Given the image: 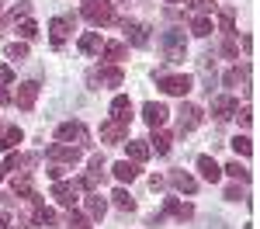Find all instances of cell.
<instances>
[{
	"mask_svg": "<svg viewBox=\"0 0 260 229\" xmlns=\"http://www.w3.org/2000/svg\"><path fill=\"white\" fill-rule=\"evenodd\" d=\"M156 83H160L163 94H174V97H184V94L194 87V80H191L187 73H160V77H156Z\"/></svg>",
	"mask_w": 260,
	"mask_h": 229,
	"instance_id": "cell-1",
	"label": "cell"
},
{
	"mask_svg": "<svg viewBox=\"0 0 260 229\" xmlns=\"http://www.w3.org/2000/svg\"><path fill=\"white\" fill-rule=\"evenodd\" d=\"M149 28L146 24H139V21H125V39L132 42V45H146L149 42V35H146Z\"/></svg>",
	"mask_w": 260,
	"mask_h": 229,
	"instance_id": "cell-11",
	"label": "cell"
},
{
	"mask_svg": "<svg viewBox=\"0 0 260 229\" xmlns=\"http://www.w3.org/2000/svg\"><path fill=\"white\" fill-rule=\"evenodd\" d=\"M35 97H39V83L24 80L18 87V108H21V111H31V108H35Z\"/></svg>",
	"mask_w": 260,
	"mask_h": 229,
	"instance_id": "cell-10",
	"label": "cell"
},
{
	"mask_svg": "<svg viewBox=\"0 0 260 229\" xmlns=\"http://www.w3.org/2000/svg\"><path fill=\"white\" fill-rule=\"evenodd\" d=\"M0 104H11V94H7L4 87H0Z\"/></svg>",
	"mask_w": 260,
	"mask_h": 229,
	"instance_id": "cell-42",
	"label": "cell"
},
{
	"mask_svg": "<svg viewBox=\"0 0 260 229\" xmlns=\"http://www.w3.org/2000/svg\"><path fill=\"white\" fill-rule=\"evenodd\" d=\"M0 177H4V167H0Z\"/></svg>",
	"mask_w": 260,
	"mask_h": 229,
	"instance_id": "cell-45",
	"label": "cell"
},
{
	"mask_svg": "<svg viewBox=\"0 0 260 229\" xmlns=\"http://www.w3.org/2000/svg\"><path fill=\"white\" fill-rule=\"evenodd\" d=\"M21 139H24V136H21V128L11 125V128H4V136H0V149H14Z\"/></svg>",
	"mask_w": 260,
	"mask_h": 229,
	"instance_id": "cell-25",
	"label": "cell"
},
{
	"mask_svg": "<svg viewBox=\"0 0 260 229\" xmlns=\"http://www.w3.org/2000/svg\"><path fill=\"white\" fill-rule=\"evenodd\" d=\"M187 7L198 11V14H205V11H212V0H187Z\"/></svg>",
	"mask_w": 260,
	"mask_h": 229,
	"instance_id": "cell-38",
	"label": "cell"
},
{
	"mask_svg": "<svg viewBox=\"0 0 260 229\" xmlns=\"http://www.w3.org/2000/svg\"><path fill=\"white\" fill-rule=\"evenodd\" d=\"M111 198H115V205H118V208H125V212H132V208H136V198H132V194H128L125 187H118V191H115Z\"/></svg>",
	"mask_w": 260,
	"mask_h": 229,
	"instance_id": "cell-30",
	"label": "cell"
},
{
	"mask_svg": "<svg viewBox=\"0 0 260 229\" xmlns=\"http://www.w3.org/2000/svg\"><path fill=\"white\" fill-rule=\"evenodd\" d=\"M7 56H11L14 62L28 59V45H24V42H11V45H7Z\"/></svg>",
	"mask_w": 260,
	"mask_h": 229,
	"instance_id": "cell-31",
	"label": "cell"
},
{
	"mask_svg": "<svg viewBox=\"0 0 260 229\" xmlns=\"http://www.w3.org/2000/svg\"><path fill=\"white\" fill-rule=\"evenodd\" d=\"M121 80H125V73H121L118 66H104V70H101V83H108V87H118Z\"/></svg>",
	"mask_w": 260,
	"mask_h": 229,
	"instance_id": "cell-26",
	"label": "cell"
},
{
	"mask_svg": "<svg viewBox=\"0 0 260 229\" xmlns=\"http://www.w3.org/2000/svg\"><path fill=\"white\" fill-rule=\"evenodd\" d=\"M87 212H90V219H104V212H108V202L101 198V194H87Z\"/></svg>",
	"mask_w": 260,
	"mask_h": 229,
	"instance_id": "cell-21",
	"label": "cell"
},
{
	"mask_svg": "<svg viewBox=\"0 0 260 229\" xmlns=\"http://www.w3.org/2000/svg\"><path fill=\"white\" fill-rule=\"evenodd\" d=\"M56 139L59 143H66V146H87V125L83 122H62L59 128H56Z\"/></svg>",
	"mask_w": 260,
	"mask_h": 229,
	"instance_id": "cell-2",
	"label": "cell"
},
{
	"mask_svg": "<svg viewBox=\"0 0 260 229\" xmlns=\"http://www.w3.org/2000/svg\"><path fill=\"white\" fill-rule=\"evenodd\" d=\"M0 24H4V18H0Z\"/></svg>",
	"mask_w": 260,
	"mask_h": 229,
	"instance_id": "cell-46",
	"label": "cell"
},
{
	"mask_svg": "<svg viewBox=\"0 0 260 229\" xmlns=\"http://www.w3.org/2000/svg\"><path fill=\"white\" fill-rule=\"evenodd\" d=\"M167 212H170V215H174V219H180V222H184V219H191V215H194V208L187 205V202H177V198H167Z\"/></svg>",
	"mask_w": 260,
	"mask_h": 229,
	"instance_id": "cell-19",
	"label": "cell"
},
{
	"mask_svg": "<svg viewBox=\"0 0 260 229\" xmlns=\"http://www.w3.org/2000/svg\"><path fill=\"white\" fill-rule=\"evenodd\" d=\"M170 146H174V136H170V132H160V128H153V146H149V149H156L160 156H167Z\"/></svg>",
	"mask_w": 260,
	"mask_h": 229,
	"instance_id": "cell-20",
	"label": "cell"
},
{
	"mask_svg": "<svg viewBox=\"0 0 260 229\" xmlns=\"http://www.w3.org/2000/svg\"><path fill=\"white\" fill-rule=\"evenodd\" d=\"M125 146H128V156H132V163H142V160H149V143H142V139H125Z\"/></svg>",
	"mask_w": 260,
	"mask_h": 229,
	"instance_id": "cell-17",
	"label": "cell"
},
{
	"mask_svg": "<svg viewBox=\"0 0 260 229\" xmlns=\"http://www.w3.org/2000/svg\"><path fill=\"white\" fill-rule=\"evenodd\" d=\"M111 118H118V122H128V118H132V101H128L125 94H118V97L111 101Z\"/></svg>",
	"mask_w": 260,
	"mask_h": 229,
	"instance_id": "cell-16",
	"label": "cell"
},
{
	"mask_svg": "<svg viewBox=\"0 0 260 229\" xmlns=\"http://www.w3.org/2000/svg\"><path fill=\"white\" fill-rule=\"evenodd\" d=\"M101 35L98 31H87V35H80V52H87V56H94V52H101Z\"/></svg>",
	"mask_w": 260,
	"mask_h": 229,
	"instance_id": "cell-22",
	"label": "cell"
},
{
	"mask_svg": "<svg viewBox=\"0 0 260 229\" xmlns=\"http://www.w3.org/2000/svg\"><path fill=\"white\" fill-rule=\"evenodd\" d=\"M219 24H222V31H225V35H236V31H233V11H229V7L219 14Z\"/></svg>",
	"mask_w": 260,
	"mask_h": 229,
	"instance_id": "cell-34",
	"label": "cell"
},
{
	"mask_svg": "<svg viewBox=\"0 0 260 229\" xmlns=\"http://www.w3.org/2000/svg\"><path fill=\"white\" fill-rule=\"evenodd\" d=\"M28 11H31V4H28V0H21V4H18V7H14V11H11V18H14V21H24V18H28Z\"/></svg>",
	"mask_w": 260,
	"mask_h": 229,
	"instance_id": "cell-37",
	"label": "cell"
},
{
	"mask_svg": "<svg viewBox=\"0 0 260 229\" xmlns=\"http://www.w3.org/2000/svg\"><path fill=\"white\" fill-rule=\"evenodd\" d=\"M163 45H167V59L180 62L184 59V49H187V39H184V31L170 28V31H163Z\"/></svg>",
	"mask_w": 260,
	"mask_h": 229,
	"instance_id": "cell-4",
	"label": "cell"
},
{
	"mask_svg": "<svg viewBox=\"0 0 260 229\" xmlns=\"http://www.w3.org/2000/svg\"><path fill=\"white\" fill-rule=\"evenodd\" d=\"M198 170H201V177H205V181H212V184L222 177V167L215 163L212 156H198Z\"/></svg>",
	"mask_w": 260,
	"mask_h": 229,
	"instance_id": "cell-15",
	"label": "cell"
},
{
	"mask_svg": "<svg viewBox=\"0 0 260 229\" xmlns=\"http://www.w3.org/2000/svg\"><path fill=\"white\" fill-rule=\"evenodd\" d=\"M49 160H59V163H77V160H80V146L52 143V146H49Z\"/></svg>",
	"mask_w": 260,
	"mask_h": 229,
	"instance_id": "cell-8",
	"label": "cell"
},
{
	"mask_svg": "<svg viewBox=\"0 0 260 229\" xmlns=\"http://www.w3.org/2000/svg\"><path fill=\"white\" fill-rule=\"evenodd\" d=\"M70 24H73L70 18H52L49 31H52V45H56V49H59L62 42H66V31H70Z\"/></svg>",
	"mask_w": 260,
	"mask_h": 229,
	"instance_id": "cell-18",
	"label": "cell"
},
{
	"mask_svg": "<svg viewBox=\"0 0 260 229\" xmlns=\"http://www.w3.org/2000/svg\"><path fill=\"white\" fill-rule=\"evenodd\" d=\"M52 198H59V205L73 208L80 202V184H77V181H56V184H52Z\"/></svg>",
	"mask_w": 260,
	"mask_h": 229,
	"instance_id": "cell-5",
	"label": "cell"
},
{
	"mask_svg": "<svg viewBox=\"0 0 260 229\" xmlns=\"http://www.w3.org/2000/svg\"><path fill=\"white\" fill-rule=\"evenodd\" d=\"M246 77H250V70H246V66H233V70L222 77V83H225V87H236V83H246Z\"/></svg>",
	"mask_w": 260,
	"mask_h": 229,
	"instance_id": "cell-24",
	"label": "cell"
},
{
	"mask_svg": "<svg viewBox=\"0 0 260 229\" xmlns=\"http://www.w3.org/2000/svg\"><path fill=\"white\" fill-rule=\"evenodd\" d=\"M115 177H118L121 184H132V181L139 177V163H132V160H121V163H115Z\"/></svg>",
	"mask_w": 260,
	"mask_h": 229,
	"instance_id": "cell-13",
	"label": "cell"
},
{
	"mask_svg": "<svg viewBox=\"0 0 260 229\" xmlns=\"http://www.w3.org/2000/svg\"><path fill=\"white\" fill-rule=\"evenodd\" d=\"M191 31H194L198 39H208V35L215 31V28H212V18H205V14H201V18H194V21H191Z\"/></svg>",
	"mask_w": 260,
	"mask_h": 229,
	"instance_id": "cell-27",
	"label": "cell"
},
{
	"mask_svg": "<svg viewBox=\"0 0 260 229\" xmlns=\"http://www.w3.org/2000/svg\"><path fill=\"white\" fill-rule=\"evenodd\" d=\"M201 118H205V115H201V108H194V104H184V108H180V118H177V132L184 136V132L198 128Z\"/></svg>",
	"mask_w": 260,
	"mask_h": 229,
	"instance_id": "cell-7",
	"label": "cell"
},
{
	"mask_svg": "<svg viewBox=\"0 0 260 229\" xmlns=\"http://www.w3.org/2000/svg\"><path fill=\"white\" fill-rule=\"evenodd\" d=\"M14 194H24V198H31V181H28V177H14Z\"/></svg>",
	"mask_w": 260,
	"mask_h": 229,
	"instance_id": "cell-33",
	"label": "cell"
},
{
	"mask_svg": "<svg viewBox=\"0 0 260 229\" xmlns=\"http://www.w3.org/2000/svg\"><path fill=\"white\" fill-rule=\"evenodd\" d=\"M167 4H177V0H167Z\"/></svg>",
	"mask_w": 260,
	"mask_h": 229,
	"instance_id": "cell-44",
	"label": "cell"
},
{
	"mask_svg": "<svg viewBox=\"0 0 260 229\" xmlns=\"http://www.w3.org/2000/svg\"><path fill=\"white\" fill-rule=\"evenodd\" d=\"M236 118H240V125H250L253 122V108H236Z\"/></svg>",
	"mask_w": 260,
	"mask_h": 229,
	"instance_id": "cell-39",
	"label": "cell"
},
{
	"mask_svg": "<svg viewBox=\"0 0 260 229\" xmlns=\"http://www.w3.org/2000/svg\"><path fill=\"white\" fill-rule=\"evenodd\" d=\"M167 115H170V111H167L163 104H156V101L142 104V118H146V125H149V128H160V125L167 122Z\"/></svg>",
	"mask_w": 260,
	"mask_h": 229,
	"instance_id": "cell-9",
	"label": "cell"
},
{
	"mask_svg": "<svg viewBox=\"0 0 260 229\" xmlns=\"http://www.w3.org/2000/svg\"><path fill=\"white\" fill-rule=\"evenodd\" d=\"M70 226H73V229H94V226H90V219L80 215V212H73V215H70Z\"/></svg>",
	"mask_w": 260,
	"mask_h": 229,
	"instance_id": "cell-35",
	"label": "cell"
},
{
	"mask_svg": "<svg viewBox=\"0 0 260 229\" xmlns=\"http://www.w3.org/2000/svg\"><path fill=\"white\" fill-rule=\"evenodd\" d=\"M236 108H240V104L233 101V97H215V101H212V115H215V118H233Z\"/></svg>",
	"mask_w": 260,
	"mask_h": 229,
	"instance_id": "cell-14",
	"label": "cell"
},
{
	"mask_svg": "<svg viewBox=\"0 0 260 229\" xmlns=\"http://www.w3.org/2000/svg\"><path fill=\"white\" fill-rule=\"evenodd\" d=\"M222 52H225V56H233V59H240V45H236V39H233V35L222 42Z\"/></svg>",
	"mask_w": 260,
	"mask_h": 229,
	"instance_id": "cell-36",
	"label": "cell"
},
{
	"mask_svg": "<svg viewBox=\"0 0 260 229\" xmlns=\"http://www.w3.org/2000/svg\"><path fill=\"white\" fill-rule=\"evenodd\" d=\"M18 35H21V39H35V35H39V24H35L31 18H24L18 24Z\"/></svg>",
	"mask_w": 260,
	"mask_h": 229,
	"instance_id": "cell-32",
	"label": "cell"
},
{
	"mask_svg": "<svg viewBox=\"0 0 260 229\" xmlns=\"http://www.w3.org/2000/svg\"><path fill=\"white\" fill-rule=\"evenodd\" d=\"M101 49H104V59L108 62H121L125 56H128V49H125L121 42H108V45H101Z\"/></svg>",
	"mask_w": 260,
	"mask_h": 229,
	"instance_id": "cell-23",
	"label": "cell"
},
{
	"mask_svg": "<svg viewBox=\"0 0 260 229\" xmlns=\"http://www.w3.org/2000/svg\"><path fill=\"white\" fill-rule=\"evenodd\" d=\"M222 170H225L229 177H236V181H250V170H246V167H243L240 160H233V163H225Z\"/></svg>",
	"mask_w": 260,
	"mask_h": 229,
	"instance_id": "cell-29",
	"label": "cell"
},
{
	"mask_svg": "<svg viewBox=\"0 0 260 229\" xmlns=\"http://www.w3.org/2000/svg\"><path fill=\"white\" fill-rule=\"evenodd\" d=\"M83 18L90 24H111L115 21V7L108 0H90V4H83Z\"/></svg>",
	"mask_w": 260,
	"mask_h": 229,
	"instance_id": "cell-3",
	"label": "cell"
},
{
	"mask_svg": "<svg viewBox=\"0 0 260 229\" xmlns=\"http://www.w3.org/2000/svg\"><path fill=\"white\" fill-rule=\"evenodd\" d=\"M87 4H90V0H87Z\"/></svg>",
	"mask_w": 260,
	"mask_h": 229,
	"instance_id": "cell-47",
	"label": "cell"
},
{
	"mask_svg": "<svg viewBox=\"0 0 260 229\" xmlns=\"http://www.w3.org/2000/svg\"><path fill=\"white\" fill-rule=\"evenodd\" d=\"M170 181H174V187L184 191V194H194V191H198V181H194L187 170H174V174H170Z\"/></svg>",
	"mask_w": 260,
	"mask_h": 229,
	"instance_id": "cell-12",
	"label": "cell"
},
{
	"mask_svg": "<svg viewBox=\"0 0 260 229\" xmlns=\"http://www.w3.org/2000/svg\"><path fill=\"white\" fill-rule=\"evenodd\" d=\"M14 80V70L11 66H0V83H11Z\"/></svg>",
	"mask_w": 260,
	"mask_h": 229,
	"instance_id": "cell-40",
	"label": "cell"
},
{
	"mask_svg": "<svg viewBox=\"0 0 260 229\" xmlns=\"http://www.w3.org/2000/svg\"><path fill=\"white\" fill-rule=\"evenodd\" d=\"M0 229H7V212H0Z\"/></svg>",
	"mask_w": 260,
	"mask_h": 229,
	"instance_id": "cell-43",
	"label": "cell"
},
{
	"mask_svg": "<svg viewBox=\"0 0 260 229\" xmlns=\"http://www.w3.org/2000/svg\"><path fill=\"white\" fill-rule=\"evenodd\" d=\"M225 198H229V202H240L243 191H240V187H229V191H225Z\"/></svg>",
	"mask_w": 260,
	"mask_h": 229,
	"instance_id": "cell-41",
	"label": "cell"
},
{
	"mask_svg": "<svg viewBox=\"0 0 260 229\" xmlns=\"http://www.w3.org/2000/svg\"><path fill=\"white\" fill-rule=\"evenodd\" d=\"M229 146H233L236 156H250V153H253V139H250V136H236Z\"/></svg>",
	"mask_w": 260,
	"mask_h": 229,
	"instance_id": "cell-28",
	"label": "cell"
},
{
	"mask_svg": "<svg viewBox=\"0 0 260 229\" xmlns=\"http://www.w3.org/2000/svg\"><path fill=\"white\" fill-rule=\"evenodd\" d=\"M101 139L111 146H118L128 139V122H118V118H108V122L101 125Z\"/></svg>",
	"mask_w": 260,
	"mask_h": 229,
	"instance_id": "cell-6",
	"label": "cell"
}]
</instances>
